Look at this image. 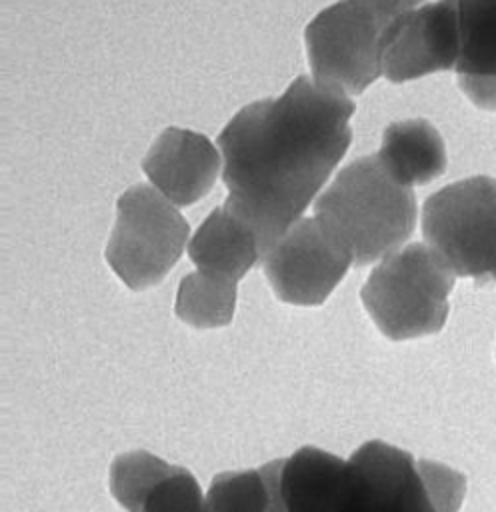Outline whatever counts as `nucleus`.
Segmentation results:
<instances>
[{"label":"nucleus","instance_id":"obj_1","mask_svg":"<svg viewBox=\"0 0 496 512\" xmlns=\"http://www.w3.org/2000/svg\"><path fill=\"white\" fill-rule=\"evenodd\" d=\"M354 102L308 76L244 106L218 134L224 208L244 220L262 256L302 216L352 142Z\"/></svg>","mask_w":496,"mask_h":512},{"label":"nucleus","instance_id":"obj_2","mask_svg":"<svg viewBox=\"0 0 496 512\" xmlns=\"http://www.w3.org/2000/svg\"><path fill=\"white\" fill-rule=\"evenodd\" d=\"M286 512H436L418 462L380 440L348 460L316 446L298 448L282 466Z\"/></svg>","mask_w":496,"mask_h":512},{"label":"nucleus","instance_id":"obj_3","mask_svg":"<svg viewBox=\"0 0 496 512\" xmlns=\"http://www.w3.org/2000/svg\"><path fill=\"white\" fill-rule=\"evenodd\" d=\"M320 226L362 268L398 252L416 226L414 190L402 184L378 154L344 166L314 202Z\"/></svg>","mask_w":496,"mask_h":512},{"label":"nucleus","instance_id":"obj_4","mask_svg":"<svg viewBox=\"0 0 496 512\" xmlns=\"http://www.w3.org/2000/svg\"><path fill=\"white\" fill-rule=\"evenodd\" d=\"M454 272L422 242L380 260L360 290L362 304L390 340H412L442 330Z\"/></svg>","mask_w":496,"mask_h":512},{"label":"nucleus","instance_id":"obj_5","mask_svg":"<svg viewBox=\"0 0 496 512\" xmlns=\"http://www.w3.org/2000/svg\"><path fill=\"white\" fill-rule=\"evenodd\" d=\"M422 234L454 276L496 280V178L470 176L430 194Z\"/></svg>","mask_w":496,"mask_h":512},{"label":"nucleus","instance_id":"obj_6","mask_svg":"<svg viewBox=\"0 0 496 512\" xmlns=\"http://www.w3.org/2000/svg\"><path fill=\"white\" fill-rule=\"evenodd\" d=\"M188 232V222L168 198L156 188L136 184L116 202V222L104 256L130 290H144L162 282L180 260Z\"/></svg>","mask_w":496,"mask_h":512},{"label":"nucleus","instance_id":"obj_7","mask_svg":"<svg viewBox=\"0 0 496 512\" xmlns=\"http://www.w3.org/2000/svg\"><path fill=\"white\" fill-rule=\"evenodd\" d=\"M384 22L358 0H338L304 30L314 82L346 96L362 94L380 74Z\"/></svg>","mask_w":496,"mask_h":512},{"label":"nucleus","instance_id":"obj_8","mask_svg":"<svg viewBox=\"0 0 496 512\" xmlns=\"http://www.w3.org/2000/svg\"><path fill=\"white\" fill-rule=\"evenodd\" d=\"M260 262L278 300L318 306L340 284L352 258L316 218H300Z\"/></svg>","mask_w":496,"mask_h":512},{"label":"nucleus","instance_id":"obj_9","mask_svg":"<svg viewBox=\"0 0 496 512\" xmlns=\"http://www.w3.org/2000/svg\"><path fill=\"white\" fill-rule=\"evenodd\" d=\"M460 58L456 0H436L390 20L380 38V70L394 84L454 70Z\"/></svg>","mask_w":496,"mask_h":512},{"label":"nucleus","instance_id":"obj_10","mask_svg":"<svg viewBox=\"0 0 496 512\" xmlns=\"http://www.w3.org/2000/svg\"><path fill=\"white\" fill-rule=\"evenodd\" d=\"M108 488L126 512H206L194 474L146 450L118 454L108 470Z\"/></svg>","mask_w":496,"mask_h":512},{"label":"nucleus","instance_id":"obj_11","mask_svg":"<svg viewBox=\"0 0 496 512\" xmlns=\"http://www.w3.org/2000/svg\"><path fill=\"white\" fill-rule=\"evenodd\" d=\"M142 170L174 206H190L214 186L220 152L204 134L170 126L152 142Z\"/></svg>","mask_w":496,"mask_h":512},{"label":"nucleus","instance_id":"obj_12","mask_svg":"<svg viewBox=\"0 0 496 512\" xmlns=\"http://www.w3.org/2000/svg\"><path fill=\"white\" fill-rule=\"evenodd\" d=\"M188 256L200 272L236 282L262 260L254 230L228 208H214L188 242Z\"/></svg>","mask_w":496,"mask_h":512},{"label":"nucleus","instance_id":"obj_13","mask_svg":"<svg viewBox=\"0 0 496 512\" xmlns=\"http://www.w3.org/2000/svg\"><path fill=\"white\" fill-rule=\"evenodd\" d=\"M378 156L384 166L410 188L428 184L446 170L444 140L424 118L388 124Z\"/></svg>","mask_w":496,"mask_h":512},{"label":"nucleus","instance_id":"obj_14","mask_svg":"<svg viewBox=\"0 0 496 512\" xmlns=\"http://www.w3.org/2000/svg\"><path fill=\"white\" fill-rule=\"evenodd\" d=\"M284 458L254 470H230L212 478L206 512H286L282 500Z\"/></svg>","mask_w":496,"mask_h":512},{"label":"nucleus","instance_id":"obj_15","mask_svg":"<svg viewBox=\"0 0 496 512\" xmlns=\"http://www.w3.org/2000/svg\"><path fill=\"white\" fill-rule=\"evenodd\" d=\"M460 58L456 78H496V0H456Z\"/></svg>","mask_w":496,"mask_h":512},{"label":"nucleus","instance_id":"obj_16","mask_svg":"<svg viewBox=\"0 0 496 512\" xmlns=\"http://www.w3.org/2000/svg\"><path fill=\"white\" fill-rule=\"evenodd\" d=\"M236 310V282L206 274L190 272L180 280L174 312L192 328L228 326Z\"/></svg>","mask_w":496,"mask_h":512},{"label":"nucleus","instance_id":"obj_17","mask_svg":"<svg viewBox=\"0 0 496 512\" xmlns=\"http://www.w3.org/2000/svg\"><path fill=\"white\" fill-rule=\"evenodd\" d=\"M418 470L436 512H458L466 494L464 474L432 460H418Z\"/></svg>","mask_w":496,"mask_h":512},{"label":"nucleus","instance_id":"obj_18","mask_svg":"<svg viewBox=\"0 0 496 512\" xmlns=\"http://www.w3.org/2000/svg\"><path fill=\"white\" fill-rule=\"evenodd\" d=\"M458 86L474 106L496 110V78H458Z\"/></svg>","mask_w":496,"mask_h":512},{"label":"nucleus","instance_id":"obj_19","mask_svg":"<svg viewBox=\"0 0 496 512\" xmlns=\"http://www.w3.org/2000/svg\"><path fill=\"white\" fill-rule=\"evenodd\" d=\"M362 2L366 8H370L384 24H388L390 20H394L396 16L418 8L424 0H358Z\"/></svg>","mask_w":496,"mask_h":512}]
</instances>
